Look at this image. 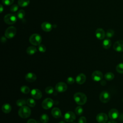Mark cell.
Returning <instances> with one entry per match:
<instances>
[{
	"label": "cell",
	"instance_id": "1",
	"mask_svg": "<svg viewBox=\"0 0 123 123\" xmlns=\"http://www.w3.org/2000/svg\"><path fill=\"white\" fill-rule=\"evenodd\" d=\"M74 98L75 102L80 105H82L85 104L87 100L86 95L81 92H77L74 95Z\"/></svg>",
	"mask_w": 123,
	"mask_h": 123
},
{
	"label": "cell",
	"instance_id": "2",
	"mask_svg": "<svg viewBox=\"0 0 123 123\" xmlns=\"http://www.w3.org/2000/svg\"><path fill=\"white\" fill-rule=\"evenodd\" d=\"M18 113L19 116L22 118H27L31 115V111L28 107L24 106L19 109Z\"/></svg>",
	"mask_w": 123,
	"mask_h": 123
},
{
	"label": "cell",
	"instance_id": "3",
	"mask_svg": "<svg viewBox=\"0 0 123 123\" xmlns=\"http://www.w3.org/2000/svg\"><path fill=\"white\" fill-rule=\"evenodd\" d=\"M29 42L31 44L35 46H38L40 44L42 38L41 37L37 34H33L29 37Z\"/></svg>",
	"mask_w": 123,
	"mask_h": 123
},
{
	"label": "cell",
	"instance_id": "4",
	"mask_svg": "<svg viewBox=\"0 0 123 123\" xmlns=\"http://www.w3.org/2000/svg\"><path fill=\"white\" fill-rule=\"evenodd\" d=\"M16 29L14 26H10L8 27L5 32V36L8 38H12L16 35Z\"/></svg>",
	"mask_w": 123,
	"mask_h": 123
},
{
	"label": "cell",
	"instance_id": "5",
	"mask_svg": "<svg viewBox=\"0 0 123 123\" xmlns=\"http://www.w3.org/2000/svg\"><path fill=\"white\" fill-rule=\"evenodd\" d=\"M17 19L14 14H8L5 15L4 17V21L8 25H12L15 23Z\"/></svg>",
	"mask_w": 123,
	"mask_h": 123
},
{
	"label": "cell",
	"instance_id": "6",
	"mask_svg": "<svg viewBox=\"0 0 123 123\" xmlns=\"http://www.w3.org/2000/svg\"><path fill=\"white\" fill-rule=\"evenodd\" d=\"M99 99L102 103L108 102L110 99V93L106 91L101 92L99 95Z\"/></svg>",
	"mask_w": 123,
	"mask_h": 123
},
{
	"label": "cell",
	"instance_id": "7",
	"mask_svg": "<svg viewBox=\"0 0 123 123\" xmlns=\"http://www.w3.org/2000/svg\"><path fill=\"white\" fill-rule=\"evenodd\" d=\"M75 114L71 111L66 112L64 115V119L67 122H72L75 120Z\"/></svg>",
	"mask_w": 123,
	"mask_h": 123
},
{
	"label": "cell",
	"instance_id": "8",
	"mask_svg": "<svg viewBox=\"0 0 123 123\" xmlns=\"http://www.w3.org/2000/svg\"><path fill=\"white\" fill-rule=\"evenodd\" d=\"M53 105V101L50 98H47L45 99L42 102V107L46 110L51 108Z\"/></svg>",
	"mask_w": 123,
	"mask_h": 123
},
{
	"label": "cell",
	"instance_id": "9",
	"mask_svg": "<svg viewBox=\"0 0 123 123\" xmlns=\"http://www.w3.org/2000/svg\"><path fill=\"white\" fill-rule=\"evenodd\" d=\"M91 78L93 80L98 82L102 80L103 78V74L99 71H95L92 74Z\"/></svg>",
	"mask_w": 123,
	"mask_h": 123
},
{
	"label": "cell",
	"instance_id": "10",
	"mask_svg": "<svg viewBox=\"0 0 123 123\" xmlns=\"http://www.w3.org/2000/svg\"><path fill=\"white\" fill-rule=\"evenodd\" d=\"M67 88V85L62 82L58 83L55 86V89L59 92H63L66 90Z\"/></svg>",
	"mask_w": 123,
	"mask_h": 123
},
{
	"label": "cell",
	"instance_id": "11",
	"mask_svg": "<svg viewBox=\"0 0 123 123\" xmlns=\"http://www.w3.org/2000/svg\"><path fill=\"white\" fill-rule=\"evenodd\" d=\"M96 120L99 123H106L108 121V116L105 113H99L97 115Z\"/></svg>",
	"mask_w": 123,
	"mask_h": 123
},
{
	"label": "cell",
	"instance_id": "12",
	"mask_svg": "<svg viewBox=\"0 0 123 123\" xmlns=\"http://www.w3.org/2000/svg\"><path fill=\"white\" fill-rule=\"evenodd\" d=\"M31 96L35 99H40L42 96V94L41 91L38 89L35 88L32 89L30 92Z\"/></svg>",
	"mask_w": 123,
	"mask_h": 123
},
{
	"label": "cell",
	"instance_id": "13",
	"mask_svg": "<svg viewBox=\"0 0 123 123\" xmlns=\"http://www.w3.org/2000/svg\"><path fill=\"white\" fill-rule=\"evenodd\" d=\"M113 49L117 52H123V40H118L113 44Z\"/></svg>",
	"mask_w": 123,
	"mask_h": 123
},
{
	"label": "cell",
	"instance_id": "14",
	"mask_svg": "<svg viewBox=\"0 0 123 123\" xmlns=\"http://www.w3.org/2000/svg\"><path fill=\"white\" fill-rule=\"evenodd\" d=\"M95 35L98 39L101 40L104 38L106 34L103 29L98 28L95 31Z\"/></svg>",
	"mask_w": 123,
	"mask_h": 123
},
{
	"label": "cell",
	"instance_id": "15",
	"mask_svg": "<svg viewBox=\"0 0 123 123\" xmlns=\"http://www.w3.org/2000/svg\"><path fill=\"white\" fill-rule=\"evenodd\" d=\"M109 117L112 120L117 119L119 116L118 111L116 109H112L109 111Z\"/></svg>",
	"mask_w": 123,
	"mask_h": 123
},
{
	"label": "cell",
	"instance_id": "16",
	"mask_svg": "<svg viewBox=\"0 0 123 123\" xmlns=\"http://www.w3.org/2000/svg\"><path fill=\"white\" fill-rule=\"evenodd\" d=\"M86 80V76L84 74H82V73H81L78 74L76 77V79H75V81L76 83L80 85L84 84Z\"/></svg>",
	"mask_w": 123,
	"mask_h": 123
},
{
	"label": "cell",
	"instance_id": "17",
	"mask_svg": "<svg viewBox=\"0 0 123 123\" xmlns=\"http://www.w3.org/2000/svg\"><path fill=\"white\" fill-rule=\"evenodd\" d=\"M41 28L45 32H49L52 30V26L49 22H45L41 24Z\"/></svg>",
	"mask_w": 123,
	"mask_h": 123
},
{
	"label": "cell",
	"instance_id": "18",
	"mask_svg": "<svg viewBox=\"0 0 123 123\" xmlns=\"http://www.w3.org/2000/svg\"><path fill=\"white\" fill-rule=\"evenodd\" d=\"M25 80L29 82H33L36 80L37 76L36 74L33 73H28L25 75Z\"/></svg>",
	"mask_w": 123,
	"mask_h": 123
},
{
	"label": "cell",
	"instance_id": "19",
	"mask_svg": "<svg viewBox=\"0 0 123 123\" xmlns=\"http://www.w3.org/2000/svg\"><path fill=\"white\" fill-rule=\"evenodd\" d=\"M51 114L54 118H59L62 116V112L59 108L55 107L51 110Z\"/></svg>",
	"mask_w": 123,
	"mask_h": 123
},
{
	"label": "cell",
	"instance_id": "20",
	"mask_svg": "<svg viewBox=\"0 0 123 123\" xmlns=\"http://www.w3.org/2000/svg\"><path fill=\"white\" fill-rule=\"evenodd\" d=\"M12 110L11 106L8 103H5L2 106V111L5 113H9Z\"/></svg>",
	"mask_w": 123,
	"mask_h": 123
},
{
	"label": "cell",
	"instance_id": "21",
	"mask_svg": "<svg viewBox=\"0 0 123 123\" xmlns=\"http://www.w3.org/2000/svg\"><path fill=\"white\" fill-rule=\"evenodd\" d=\"M111 45V40L109 38H106L104 39L102 42V46L105 49H109Z\"/></svg>",
	"mask_w": 123,
	"mask_h": 123
},
{
	"label": "cell",
	"instance_id": "22",
	"mask_svg": "<svg viewBox=\"0 0 123 123\" xmlns=\"http://www.w3.org/2000/svg\"><path fill=\"white\" fill-rule=\"evenodd\" d=\"M26 53L30 55H32L34 54L37 51V49L34 46H29L26 49Z\"/></svg>",
	"mask_w": 123,
	"mask_h": 123
},
{
	"label": "cell",
	"instance_id": "23",
	"mask_svg": "<svg viewBox=\"0 0 123 123\" xmlns=\"http://www.w3.org/2000/svg\"><path fill=\"white\" fill-rule=\"evenodd\" d=\"M30 3L29 0H18V4L21 7H25L27 6Z\"/></svg>",
	"mask_w": 123,
	"mask_h": 123
},
{
	"label": "cell",
	"instance_id": "24",
	"mask_svg": "<svg viewBox=\"0 0 123 123\" xmlns=\"http://www.w3.org/2000/svg\"><path fill=\"white\" fill-rule=\"evenodd\" d=\"M104 77L106 80H108V81H111L113 79L114 77V75L113 73L111 72H108L105 75H104Z\"/></svg>",
	"mask_w": 123,
	"mask_h": 123
},
{
	"label": "cell",
	"instance_id": "25",
	"mask_svg": "<svg viewBox=\"0 0 123 123\" xmlns=\"http://www.w3.org/2000/svg\"><path fill=\"white\" fill-rule=\"evenodd\" d=\"M49 120V116L46 114H43L40 116V121L43 123H47Z\"/></svg>",
	"mask_w": 123,
	"mask_h": 123
},
{
	"label": "cell",
	"instance_id": "26",
	"mask_svg": "<svg viewBox=\"0 0 123 123\" xmlns=\"http://www.w3.org/2000/svg\"><path fill=\"white\" fill-rule=\"evenodd\" d=\"M26 103L28 106L31 107H34L36 105V102L35 100L31 98H29L26 101Z\"/></svg>",
	"mask_w": 123,
	"mask_h": 123
},
{
	"label": "cell",
	"instance_id": "27",
	"mask_svg": "<svg viewBox=\"0 0 123 123\" xmlns=\"http://www.w3.org/2000/svg\"><path fill=\"white\" fill-rule=\"evenodd\" d=\"M116 71L120 74H123V63H119L116 67Z\"/></svg>",
	"mask_w": 123,
	"mask_h": 123
},
{
	"label": "cell",
	"instance_id": "28",
	"mask_svg": "<svg viewBox=\"0 0 123 123\" xmlns=\"http://www.w3.org/2000/svg\"><path fill=\"white\" fill-rule=\"evenodd\" d=\"M21 91L24 94H27L30 92V88L26 86H23L20 88Z\"/></svg>",
	"mask_w": 123,
	"mask_h": 123
},
{
	"label": "cell",
	"instance_id": "29",
	"mask_svg": "<svg viewBox=\"0 0 123 123\" xmlns=\"http://www.w3.org/2000/svg\"><path fill=\"white\" fill-rule=\"evenodd\" d=\"M26 101L24 99H19L16 101V105L18 107H22L25 105Z\"/></svg>",
	"mask_w": 123,
	"mask_h": 123
},
{
	"label": "cell",
	"instance_id": "30",
	"mask_svg": "<svg viewBox=\"0 0 123 123\" xmlns=\"http://www.w3.org/2000/svg\"><path fill=\"white\" fill-rule=\"evenodd\" d=\"M17 15V17L19 19L22 20V19H24V18L25 16V12L24 10H20L18 12Z\"/></svg>",
	"mask_w": 123,
	"mask_h": 123
},
{
	"label": "cell",
	"instance_id": "31",
	"mask_svg": "<svg viewBox=\"0 0 123 123\" xmlns=\"http://www.w3.org/2000/svg\"><path fill=\"white\" fill-rule=\"evenodd\" d=\"M75 112L78 115H80L83 113V109L81 106H78L75 109Z\"/></svg>",
	"mask_w": 123,
	"mask_h": 123
},
{
	"label": "cell",
	"instance_id": "32",
	"mask_svg": "<svg viewBox=\"0 0 123 123\" xmlns=\"http://www.w3.org/2000/svg\"><path fill=\"white\" fill-rule=\"evenodd\" d=\"M45 92L48 94H52L54 92V88L52 86H48L45 88Z\"/></svg>",
	"mask_w": 123,
	"mask_h": 123
},
{
	"label": "cell",
	"instance_id": "33",
	"mask_svg": "<svg viewBox=\"0 0 123 123\" xmlns=\"http://www.w3.org/2000/svg\"><path fill=\"white\" fill-rule=\"evenodd\" d=\"M114 35V31L112 29H109L106 33V36L108 38L112 37Z\"/></svg>",
	"mask_w": 123,
	"mask_h": 123
},
{
	"label": "cell",
	"instance_id": "34",
	"mask_svg": "<svg viewBox=\"0 0 123 123\" xmlns=\"http://www.w3.org/2000/svg\"><path fill=\"white\" fill-rule=\"evenodd\" d=\"M38 49L40 52H45L46 50V48L45 46L42 44H39L38 45Z\"/></svg>",
	"mask_w": 123,
	"mask_h": 123
},
{
	"label": "cell",
	"instance_id": "35",
	"mask_svg": "<svg viewBox=\"0 0 123 123\" xmlns=\"http://www.w3.org/2000/svg\"><path fill=\"white\" fill-rule=\"evenodd\" d=\"M14 0H2V3L5 5H11L13 3Z\"/></svg>",
	"mask_w": 123,
	"mask_h": 123
},
{
	"label": "cell",
	"instance_id": "36",
	"mask_svg": "<svg viewBox=\"0 0 123 123\" xmlns=\"http://www.w3.org/2000/svg\"><path fill=\"white\" fill-rule=\"evenodd\" d=\"M18 9V6L17 4H13L10 7V11L12 12H15Z\"/></svg>",
	"mask_w": 123,
	"mask_h": 123
},
{
	"label": "cell",
	"instance_id": "37",
	"mask_svg": "<svg viewBox=\"0 0 123 123\" xmlns=\"http://www.w3.org/2000/svg\"><path fill=\"white\" fill-rule=\"evenodd\" d=\"M74 78H73L72 77H69L67 78V82L69 84H73L74 83Z\"/></svg>",
	"mask_w": 123,
	"mask_h": 123
},
{
	"label": "cell",
	"instance_id": "38",
	"mask_svg": "<svg viewBox=\"0 0 123 123\" xmlns=\"http://www.w3.org/2000/svg\"><path fill=\"white\" fill-rule=\"evenodd\" d=\"M86 118L84 116L81 117L78 120V123H86Z\"/></svg>",
	"mask_w": 123,
	"mask_h": 123
},
{
	"label": "cell",
	"instance_id": "39",
	"mask_svg": "<svg viewBox=\"0 0 123 123\" xmlns=\"http://www.w3.org/2000/svg\"><path fill=\"white\" fill-rule=\"evenodd\" d=\"M27 123H37V122L34 119H31L28 120Z\"/></svg>",
	"mask_w": 123,
	"mask_h": 123
},
{
	"label": "cell",
	"instance_id": "40",
	"mask_svg": "<svg viewBox=\"0 0 123 123\" xmlns=\"http://www.w3.org/2000/svg\"><path fill=\"white\" fill-rule=\"evenodd\" d=\"M119 120L121 122H123V113L120 115V116H119Z\"/></svg>",
	"mask_w": 123,
	"mask_h": 123
},
{
	"label": "cell",
	"instance_id": "41",
	"mask_svg": "<svg viewBox=\"0 0 123 123\" xmlns=\"http://www.w3.org/2000/svg\"><path fill=\"white\" fill-rule=\"evenodd\" d=\"M1 40L2 42H5L6 41V39L4 37H2L1 39Z\"/></svg>",
	"mask_w": 123,
	"mask_h": 123
},
{
	"label": "cell",
	"instance_id": "42",
	"mask_svg": "<svg viewBox=\"0 0 123 123\" xmlns=\"http://www.w3.org/2000/svg\"><path fill=\"white\" fill-rule=\"evenodd\" d=\"M108 123H116V122L114 120H111L109 121L108 122Z\"/></svg>",
	"mask_w": 123,
	"mask_h": 123
},
{
	"label": "cell",
	"instance_id": "43",
	"mask_svg": "<svg viewBox=\"0 0 123 123\" xmlns=\"http://www.w3.org/2000/svg\"><path fill=\"white\" fill-rule=\"evenodd\" d=\"M0 13H2L3 10V6L1 4H0Z\"/></svg>",
	"mask_w": 123,
	"mask_h": 123
},
{
	"label": "cell",
	"instance_id": "44",
	"mask_svg": "<svg viewBox=\"0 0 123 123\" xmlns=\"http://www.w3.org/2000/svg\"><path fill=\"white\" fill-rule=\"evenodd\" d=\"M59 123H65L64 121H61V122H60Z\"/></svg>",
	"mask_w": 123,
	"mask_h": 123
},
{
	"label": "cell",
	"instance_id": "45",
	"mask_svg": "<svg viewBox=\"0 0 123 123\" xmlns=\"http://www.w3.org/2000/svg\"></svg>",
	"mask_w": 123,
	"mask_h": 123
},
{
	"label": "cell",
	"instance_id": "46",
	"mask_svg": "<svg viewBox=\"0 0 123 123\" xmlns=\"http://www.w3.org/2000/svg\"></svg>",
	"mask_w": 123,
	"mask_h": 123
}]
</instances>
